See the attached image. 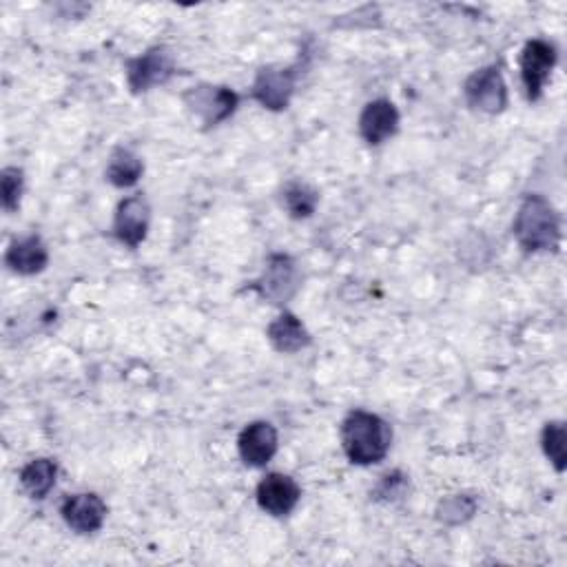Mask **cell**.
<instances>
[{"instance_id":"6da1fadb","label":"cell","mask_w":567,"mask_h":567,"mask_svg":"<svg viewBox=\"0 0 567 567\" xmlns=\"http://www.w3.org/2000/svg\"><path fill=\"white\" fill-rule=\"evenodd\" d=\"M390 444V425L373 412L353 410L342 423V446L355 466H375L383 462Z\"/></svg>"},{"instance_id":"7a4b0ae2","label":"cell","mask_w":567,"mask_h":567,"mask_svg":"<svg viewBox=\"0 0 567 567\" xmlns=\"http://www.w3.org/2000/svg\"><path fill=\"white\" fill-rule=\"evenodd\" d=\"M514 237L527 253L554 251L560 242V224L554 207L541 198L530 196L516 211Z\"/></svg>"},{"instance_id":"3957f363","label":"cell","mask_w":567,"mask_h":567,"mask_svg":"<svg viewBox=\"0 0 567 567\" xmlns=\"http://www.w3.org/2000/svg\"><path fill=\"white\" fill-rule=\"evenodd\" d=\"M253 289L270 304H287L300 289V270L293 257L270 255L264 275L253 284Z\"/></svg>"},{"instance_id":"277c9868","label":"cell","mask_w":567,"mask_h":567,"mask_svg":"<svg viewBox=\"0 0 567 567\" xmlns=\"http://www.w3.org/2000/svg\"><path fill=\"white\" fill-rule=\"evenodd\" d=\"M176 74L174 54L165 47H154L126 63V82L133 93H145L165 85Z\"/></svg>"},{"instance_id":"5b68a950","label":"cell","mask_w":567,"mask_h":567,"mask_svg":"<svg viewBox=\"0 0 567 567\" xmlns=\"http://www.w3.org/2000/svg\"><path fill=\"white\" fill-rule=\"evenodd\" d=\"M466 100L472 109L481 113H501L508 107V87L501 76V69L497 65L477 69L466 80Z\"/></svg>"},{"instance_id":"8992f818","label":"cell","mask_w":567,"mask_h":567,"mask_svg":"<svg viewBox=\"0 0 567 567\" xmlns=\"http://www.w3.org/2000/svg\"><path fill=\"white\" fill-rule=\"evenodd\" d=\"M556 65V49L547 41L534 38L523 47L521 54V78L527 98L536 102L545 89V82Z\"/></svg>"},{"instance_id":"52a82bcc","label":"cell","mask_w":567,"mask_h":567,"mask_svg":"<svg viewBox=\"0 0 567 567\" xmlns=\"http://www.w3.org/2000/svg\"><path fill=\"white\" fill-rule=\"evenodd\" d=\"M302 497V488L298 486V481L289 475L281 472H273L266 475L255 492L257 505L270 514V516H287L291 514Z\"/></svg>"},{"instance_id":"ba28073f","label":"cell","mask_w":567,"mask_h":567,"mask_svg":"<svg viewBox=\"0 0 567 567\" xmlns=\"http://www.w3.org/2000/svg\"><path fill=\"white\" fill-rule=\"evenodd\" d=\"M298 71L293 67H266L253 82V98L270 111L287 109L296 91Z\"/></svg>"},{"instance_id":"9c48e42d","label":"cell","mask_w":567,"mask_h":567,"mask_svg":"<svg viewBox=\"0 0 567 567\" xmlns=\"http://www.w3.org/2000/svg\"><path fill=\"white\" fill-rule=\"evenodd\" d=\"M152 220L149 202L142 196H131L122 200L115 209L113 218V235L118 242H122L129 248L140 246L147 237Z\"/></svg>"},{"instance_id":"30bf717a","label":"cell","mask_w":567,"mask_h":567,"mask_svg":"<svg viewBox=\"0 0 567 567\" xmlns=\"http://www.w3.org/2000/svg\"><path fill=\"white\" fill-rule=\"evenodd\" d=\"M189 109L193 113H198L202 118L204 124L215 126L220 122H224L226 118L233 115V111L237 109V93L229 87H213V85H200L193 87L187 96H185Z\"/></svg>"},{"instance_id":"8fae6325","label":"cell","mask_w":567,"mask_h":567,"mask_svg":"<svg viewBox=\"0 0 567 567\" xmlns=\"http://www.w3.org/2000/svg\"><path fill=\"white\" fill-rule=\"evenodd\" d=\"M277 446H279L277 431L268 421L248 423L237 440L240 459L251 468H264L275 457Z\"/></svg>"},{"instance_id":"7c38bea8","label":"cell","mask_w":567,"mask_h":567,"mask_svg":"<svg viewBox=\"0 0 567 567\" xmlns=\"http://www.w3.org/2000/svg\"><path fill=\"white\" fill-rule=\"evenodd\" d=\"M60 514L74 532L93 534L102 527L107 519V505L98 494L85 492V494L67 497L60 508Z\"/></svg>"},{"instance_id":"4fadbf2b","label":"cell","mask_w":567,"mask_h":567,"mask_svg":"<svg viewBox=\"0 0 567 567\" xmlns=\"http://www.w3.org/2000/svg\"><path fill=\"white\" fill-rule=\"evenodd\" d=\"M397 129H399V111L386 98L368 102L359 115V133L370 147H377L388 137H392Z\"/></svg>"},{"instance_id":"5bb4252c","label":"cell","mask_w":567,"mask_h":567,"mask_svg":"<svg viewBox=\"0 0 567 567\" xmlns=\"http://www.w3.org/2000/svg\"><path fill=\"white\" fill-rule=\"evenodd\" d=\"M5 264L19 275H36L47 268L49 251L38 235H27L10 244L5 253Z\"/></svg>"},{"instance_id":"9a60e30c","label":"cell","mask_w":567,"mask_h":567,"mask_svg":"<svg viewBox=\"0 0 567 567\" xmlns=\"http://www.w3.org/2000/svg\"><path fill=\"white\" fill-rule=\"evenodd\" d=\"M266 337L270 342V346L277 351V353H284V355H293V353H300L302 348H307L311 344V335L309 331L304 329V324L291 315V313H284L279 315L266 331Z\"/></svg>"},{"instance_id":"2e32d148","label":"cell","mask_w":567,"mask_h":567,"mask_svg":"<svg viewBox=\"0 0 567 567\" xmlns=\"http://www.w3.org/2000/svg\"><path fill=\"white\" fill-rule=\"evenodd\" d=\"M58 468L52 459H34L21 470V486L32 499H45L56 486Z\"/></svg>"},{"instance_id":"e0dca14e","label":"cell","mask_w":567,"mask_h":567,"mask_svg":"<svg viewBox=\"0 0 567 567\" xmlns=\"http://www.w3.org/2000/svg\"><path fill=\"white\" fill-rule=\"evenodd\" d=\"M142 171H145L142 160L131 149L120 147L109 158L107 180L118 189H126V187H133L142 178Z\"/></svg>"},{"instance_id":"ac0fdd59","label":"cell","mask_w":567,"mask_h":567,"mask_svg":"<svg viewBox=\"0 0 567 567\" xmlns=\"http://www.w3.org/2000/svg\"><path fill=\"white\" fill-rule=\"evenodd\" d=\"M284 207L296 218V220H307L315 213L320 196L315 189H311L304 182H291L284 189Z\"/></svg>"},{"instance_id":"d6986e66","label":"cell","mask_w":567,"mask_h":567,"mask_svg":"<svg viewBox=\"0 0 567 567\" xmlns=\"http://www.w3.org/2000/svg\"><path fill=\"white\" fill-rule=\"evenodd\" d=\"M543 453L549 459V464L556 468V472L565 470V459H567V451H565V425L560 421H552L545 423L543 429Z\"/></svg>"},{"instance_id":"ffe728a7","label":"cell","mask_w":567,"mask_h":567,"mask_svg":"<svg viewBox=\"0 0 567 567\" xmlns=\"http://www.w3.org/2000/svg\"><path fill=\"white\" fill-rule=\"evenodd\" d=\"M23 171L19 167H8L3 171V178H0V191H3V207L5 211H16L21 204V196H23Z\"/></svg>"},{"instance_id":"44dd1931","label":"cell","mask_w":567,"mask_h":567,"mask_svg":"<svg viewBox=\"0 0 567 567\" xmlns=\"http://www.w3.org/2000/svg\"><path fill=\"white\" fill-rule=\"evenodd\" d=\"M477 510V501L472 497H464V494H455L448 501H444L440 516L448 523H462L466 519H470Z\"/></svg>"}]
</instances>
